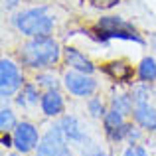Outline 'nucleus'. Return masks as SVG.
<instances>
[{
  "mask_svg": "<svg viewBox=\"0 0 156 156\" xmlns=\"http://www.w3.org/2000/svg\"><path fill=\"white\" fill-rule=\"evenodd\" d=\"M34 83L38 85L40 89H44V91H51V89H59V85H63V81H61L51 69H44V71L36 73Z\"/></svg>",
  "mask_w": 156,
  "mask_h": 156,
  "instance_id": "obj_14",
  "label": "nucleus"
},
{
  "mask_svg": "<svg viewBox=\"0 0 156 156\" xmlns=\"http://www.w3.org/2000/svg\"><path fill=\"white\" fill-rule=\"evenodd\" d=\"M85 2L97 10H113L115 6L121 4V0H85Z\"/></svg>",
  "mask_w": 156,
  "mask_h": 156,
  "instance_id": "obj_20",
  "label": "nucleus"
},
{
  "mask_svg": "<svg viewBox=\"0 0 156 156\" xmlns=\"http://www.w3.org/2000/svg\"><path fill=\"white\" fill-rule=\"evenodd\" d=\"M125 117H126V115H122L121 111H117V109H111V107H109L107 115L103 117L105 134H107V133H111V130H115V129H121V126L126 122V121H125Z\"/></svg>",
  "mask_w": 156,
  "mask_h": 156,
  "instance_id": "obj_16",
  "label": "nucleus"
},
{
  "mask_svg": "<svg viewBox=\"0 0 156 156\" xmlns=\"http://www.w3.org/2000/svg\"><path fill=\"white\" fill-rule=\"evenodd\" d=\"M18 61L28 69L44 71L63 61V48L51 36L48 38H28L18 50Z\"/></svg>",
  "mask_w": 156,
  "mask_h": 156,
  "instance_id": "obj_1",
  "label": "nucleus"
},
{
  "mask_svg": "<svg viewBox=\"0 0 156 156\" xmlns=\"http://www.w3.org/2000/svg\"><path fill=\"white\" fill-rule=\"evenodd\" d=\"M133 121L146 133H156V109L150 103H138L134 105Z\"/></svg>",
  "mask_w": 156,
  "mask_h": 156,
  "instance_id": "obj_10",
  "label": "nucleus"
},
{
  "mask_svg": "<svg viewBox=\"0 0 156 156\" xmlns=\"http://www.w3.org/2000/svg\"><path fill=\"white\" fill-rule=\"evenodd\" d=\"M109 107H111V109L121 111L122 115H133L134 101H133V97H130V93H119V95H113V97H111Z\"/></svg>",
  "mask_w": 156,
  "mask_h": 156,
  "instance_id": "obj_15",
  "label": "nucleus"
},
{
  "mask_svg": "<svg viewBox=\"0 0 156 156\" xmlns=\"http://www.w3.org/2000/svg\"><path fill=\"white\" fill-rule=\"evenodd\" d=\"M142 138V129L140 126H129V133H126V142L129 144H138Z\"/></svg>",
  "mask_w": 156,
  "mask_h": 156,
  "instance_id": "obj_21",
  "label": "nucleus"
},
{
  "mask_svg": "<svg viewBox=\"0 0 156 156\" xmlns=\"http://www.w3.org/2000/svg\"><path fill=\"white\" fill-rule=\"evenodd\" d=\"M18 119H16V113L10 109V107H2L0 109V130L2 133H12V130L18 126Z\"/></svg>",
  "mask_w": 156,
  "mask_h": 156,
  "instance_id": "obj_17",
  "label": "nucleus"
},
{
  "mask_svg": "<svg viewBox=\"0 0 156 156\" xmlns=\"http://www.w3.org/2000/svg\"><path fill=\"white\" fill-rule=\"evenodd\" d=\"M57 125L63 130V134L69 140V144L81 146V148L87 146L89 136H87V130H85V125L81 122L79 117H75V115H61V117L57 119Z\"/></svg>",
  "mask_w": 156,
  "mask_h": 156,
  "instance_id": "obj_7",
  "label": "nucleus"
},
{
  "mask_svg": "<svg viewBox=\"0 0 156 156\" xmlns=\"http://www.w3.org/2000/svg\"><path fill=\"white\" fill-rule=\"evenodd\" d=\"M24 85V73L20 71V65L10 57L0 59V97L4 101L14 97Z\"/></svg>",
  "mask_w": 156,
  "mask_h": 156,
  "instance_id": "obj_5",
  "label": "nucleus"
},
{
  "mask_svg": "<svg viewBox=\"0 0 156 156\" xmlns=\"http://www.w3.org/2000/svg\"><path fill=\"white\" fill-rule=\"evenodd\" d=\"M63 63L67 65V69H75V71L89 73V75H93V73L97 71L95 63H93L81 50H77V48H73V46L63 48Z\"/></svg>",
  "mask_w": 156,
  "mask_h": 156,
  "instance_id": "obj_8",
  "label": "nucleus"
},
{
  "mask_svg": "<svg viewBox=\"0 0 156 156\" xmlns=\"http://www.w3.org/2000/svg\"><path fill=\"white\" fill-rule=\"evenodd\" d=\"M40 101H42V93H40V87L36 83H24L18 95L14 97L16 107H22V109H32Z\"/></svg>",
  "mask_w": 156,
  "mask_h": 156,
  "instance_id": "obj_12",
  "label": "nucleus"
},
{
  "mask_svg": "<svg viewBox=\"0 0 156 156\" xmlns=\"http://www.w3.org/2000/svg\"><path fill=\"white\" fill-rule=\"evenodd\" d=\"M150 93H152L150 83H144V81L134 83L133 89H130V97H133L134 105H138V103H148V101H150Z\"/></svg>",
  "mask_w": 156,
  "mask_h": 156,
  "instance_id": "obj_18",
  "label": "nucleus"
},
{
  "mask_svg": "<svg viewBox=\"0 0 156 156\" xmlns=\"http://www.w3.org/2000/svg\"><path fill=\"white\" fill-rule=\"evenodd\" d=\"M136 77L140 81H144V83H156V59L152 55H146L140 59V63H138L136 67Z\"/></svg>",
  "mask_w": 156,
  "mask_h": 156,
  "instance_id": "obj_13",
  "label": "nucleus"
},
{
  "mask_svg": "<svg viewBox=\"0 0 156 156\" xmlns=\"http://www.w3.org/2000/svg\"><path fill=\"white\" fill-rule=\"evenodd\" d=\"M122 156H148V152H146V148L142 144H129L125 148V152H122Z\"/></svg>",
  "mask_w": 156,
  "mask_h": 156,
  "instance_id": "obj_22",
  "label": "nucleus"
},
{
  "mask_svg": "<svg viewBox=\"0 0 156 156\" xmlns=\"http://www.w3.org/2000/svg\"><path fill=\"white\" fill-rule=\"evenodd\" d=\"M61 81H63V87L69 95L77 97V99H89L97 93L99 89V83L93 75L89 73H81L75 71V69H67V71L61 75Z\"/></svg>",
  "mask_w": 156,
  "mask_h": 156,
  "instance_id": "obj_4",
  "label": "nucleus"
},
{
  "mask_svg": "<svg viewBox=\"0 0 156 156\" xmlns=\"http://www.w3.org/2000/svg\"><path fill=\"white\" fill-rule=\"evenodd\" d=\"M8 156H22V152H14V154H8Z\"/></svg>",
  "mask_w": 156,
  "mask_h": 156,
  "instance_id": "obj_25",
  "label": "nucleus"
},
{
  "mask_svg": "<svg viewBox=\"0 0 156 156\" xmlns=\"http://www.w3.org/2000/svg\"><path fill=\"white\" fill-rule=\"evenodd\" d=\"M36 156H73L69 140L65 138L57 121L51 126H48L46 133L42 134V140L36 148Z\"/></svg>",
  "mask_w": 156,
  "mask_h": 156,
  "instance_id": "obj_3",
  "label": "nucleus"
},
{
  "mask_svg": "<svg viewBox=\"0 0 156 156\" xmlns=\"http://www.w3.org/2000/svg\"><path fill=\"white\" fill-rule=\"evenodd\" d=\"M10 24L26 38H48L53 34L55 18L50 14L48 6H32L12 14Z\"/></svg>",
  "mask_w": 156,
  "mask_h": 156,
  "instance_id": "obj_2",
  "label": "nucleus"
},
{
  "mask_svg": "<svg viewBox=\"0 0 156 156\" xmlns=\"http://www.w3.org/2000/svg\"><path fill=\"white\" fill-rule=\"evenodd\" d=\"M12 136H14V148L22 154L36 152L40 140H42V134H40L38 126L30 121H20L18 126L12 130Z\"/></svg>",
  "mask_w": 156,
  "mask_h": 156,
  "instance_id": "obj_6",
  "label": "nucleus"
},
{
  "mask_svg": "<svg viewBox=\"0 0 156 156\" xmlns=\"http://www.w3.org/2000/svg\"><path fill=\"white\" fill-rule=\"evenodd\" d=\"M2 2H4V10L12 12V10H16V8L20 6V2H22V0H2Z\"/></svg>",
  "mask_w": 156,
  "mask_h": 156,
  "instance_id": "obj_24",
  "label": "nucleus"
},
{
  "mask_svg": "<svg viewBox=\"0 0 156 156\" xmlns=\"http://www.w3.org/2000/svg\"><path fill=\"white\" fill-rule=\"evenodd\" d=\"M40 109L46 117L50 119H59L65 111V99L59 93V89H51V91L42 93V101H40Z\"/></svg>",
  "mask_w": 156,
  "mask_h": 156,
  "instance_id": "obj_9",
  "label": "nucleus"
},
{
  "mask_svg": "<svg viewBox=\"0 0 156 156\" xmlns=\"http://www.w3.org/2000/svg\"><path fill=\"white\" fill-rule=\"evenodd\" d=\"M103 71L113 81H117V83H130V79H133V75H134L133 65H129L126 61H122V59H115V61L105 63Z\"/></svg>",
  "mask_w": 156,
  "mask_h": 156,
  "instance_id": "obj_11",
  "label": "nucleus"
},
{
  "mask_svg": "<svg viewBox=\"0 0 156 156\" xmlns=\"http://www.w3.org/2000/svg\"><path fill=\"white\" fill-rule=\"evenodd\" d=\"M107 111H109V107L105 105V101L101 99V97H89V99H87V113H89L91 119H99V121H103Z\"/></svg>",
  "mask_w": 156,
  "mask_h": 156,
  "instance_id": "obj_19",
  "label": "nucleus"
},
{
  "mask_svg": "<svg viewBox=\"0 0 156 156\" xmlns=\"http://www.w3.org/2000/svg\"><path fill=\"white\" fill-rule=\"evenodd\" d=\"M83 156H107L105 150H101L99 146H89L87 150H83Z\"/></svg>",
  "mask_w": 156,
  "mask_h": 156,
  "instance_id": "obj_23",
  "label": "nucleus"
}]
</instances>
